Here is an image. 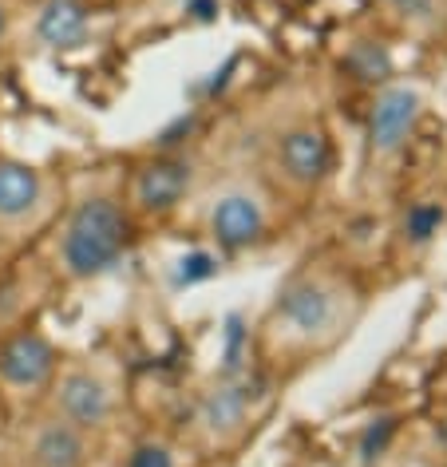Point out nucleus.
Returning <instances> with one entry per match:
<instances>
[{"instance_id":"obj_1","label":"nucleus","mask_w":447,"mask_h":467,"mask_svg":"<svg viewBox=\"0 0 447 467\" xmlns=\"http://www.w3.org/2000/svg\"><path fill=\"white\" fill-rule=\"evenodd\" d=\"M123 246H127V210L115 198L96 194L72 210V218H68L60 234L56 262L72 282H84V277L111 270L120 262Z\"/></svg>"},{"instance_id":"obj_2","label":"nucleus","mask_w":447,"mask_h":467,"mask_svg":"<svg viewBox=\"0 0 447 467\" xmlns=\"http://www.w3.org/2000/svg\"><path fill=\"white\" fill-rule=\"evenodd\" d=\"M277 325L286 341H297V345L328 341L340 325V294L333 285L317 282V277H301V282H293L281 294Z\"/></svg>"},{"instance_id":"obj_3","label":"nucleus","mask_w":447,"mask_h":467,"mask_svg":"<svg viewBox=\"0 0 447 467\" xmlns=\"http://www.w3.org/2000/svg\"><path fill=\"white\" fill-rule=\"evenodd\" d=\"M56 377V348L44 333L25 329L0 345V392L13 400L44 392Z\"/></svg>"},{"instance_id":"obj_4","label":"nucleus","mask_w":447,"mask_h":467,"mask_svg":"<svg viewBox=\"0 0 447 467\" xmlns=\"http://www.w3.org/2000/svg\"><path fill=\"white\" fill-rule=\"evenodd\" d=\"M52 412H56V420H64V424H72L79 431H96L111 420V389L96 372L72 368L56 380Z\"/></svg>"},{"instance_id":"obj_5","label":"nucleus","mask_w":447,"mask_h":467,"mask_svg":"<svg viewBox=\"0 0 447 467\" xmlns=\"http://www.w3.org/2000/svg\"><path fill=\"white\" fill-rule=\"evenodd\" d=\"M265 202L245 186H234V191H222L206 210V226L214 234V242L222 250H242L250 246L254 238H262L265 230Z\"/></svg>"},{"instance_id":"obj_6","label":"nucleus","mask_w":447,"mask_h":467,"mask_svg":"<svg viewBox=\"0 0 447 467\" xmlns=\"http://www.w3.org/2000/svg\"><path fill=\"white\" fill-rule=\"evenodd\" d=\"M48 206V182L36 167L16 159H0V230L16 234L32 226Z\"/></svg>"},{"instance_id":"obj_7","label":"nucleus","mask_w":447,"mask_h":467,"mask_svg":"<svg viewBox=\"0 0 447 467\" xmlns=\"http://www.w3.org/2000/svg\"><path fill=\"white\" fill-rule=\"evenodd\" d=\"M186 191H191V167L179 159H159L135 171L127 198H131V210H139V214H167L182 202Z\"/></svg>"},{"instance_id":"obj_8","label":"nucleus","mask_w":447,"mask_h":467,"mask_svg":"<svg viewBox=\"0 0 447 467\" xmlns=\"http://www.w3.org/2000/svg\"><path fill=\"white\" fill-rule=\"evenodd\" d=\"M328 162H333V147H328V135L313 123H301L293 131L281 135L277 143V167L293 186H313L325 179Z\"/></svg>"},{"instance_id":"obj_9","label":"nucleus","mask_w":447,"mask_h":467,"mask_svg":"<svg viewBox=\"0 0 447 467\" xmlns=\"http://www.w3.org/2000/svg\"><path fill=\"white\" fill-rule=\"evenodd\" d=\"M416 119H420L416 91H408V88L384 91V96L376 99V108H372V127H369L376 155H392V150L404 147L411 127H416Z\"/></svg>"},{"instance_id":"obj_10","label":"nucleus","mask_w":447,"mask_h":467,"mask_svg":"<svg viewBox=\"0 0 447 467\" xmlns=\"http://www.w3.org/2000/svg\"><path fill=\"white\" fill-rule=\"evenodd\" d=\"M88 463V431L64 420H44L32 436V467H84Z\"/></svg>"},{"instance_id":"obj_11","label":"nucleus","mask_w":447,"mask_h":467,"mask_svg":"<svg viewBox=\"0 0 447 467\" xmlns=\"http://www.w3.org/2000/svg\"><path fill=\"white\" fill-rule=\"evenodd\" d=\"M88 5L84 0H44L40 5V16H36V36L40 44L64 52V48H76V44L88 40Z\"/></svg>"},{"instance_id":"obj_12","label":"nucleus","mask_w":447,"mask_h":467,"mask_svg":"<svg viewBox=\"0 0 447 467\" xmlns=\"http://www.w3.org/2000/svg\"><path fill=\"white\" fill-rule=\"evenodd\" d=\"M245 408H250L245 404V392L234 389V384H222V389L206 392V400L198 404V428L210 440H230L245 424Z\"/></svg>"},{"instance_id":"obj_13","label":"nucleus","mask_w":447,"mask_h":467,"mask_svg":"<svg viewBox=\"0 0 447 467\" xmlns=\"http://www.w3.org/2000/svg\"><path fill=\"white\" fill-rule=\"evenodd\" d=\"M123 467H179V460H174V451L167 443L147 440V443H139V448H131Z\"/></svg>"},{"instance_id":"obj_14","label":"nucleus","mask_w":447,"mask_h":467,"mask_svg":"<svg viewBox=\"0 0 447 467\" xmlns=\"http://www.w3.org/2000/svg\"><path fill=\"white\" fill-rule=\"evenodd\" d=\"M435 222H440V210H435V206H420L416 214L408 218V226H411V234H416V238H428Z\"/></svg>"},{"instance_id":"obj_15","label":"nucleus","mask_w":447,"mask_h":467,"mask_svg":"<svg viewBox=\"0 0 447 467\" xmlns=\"http://www.w3.org/2000/svg\"><path fill=\"white\" fill-rule=\"evenodd\" d=\"M5 36H8V5L0 0V40H5Z\"/></svg>"},{"instance_id":"obj_16","label":"nucleus","mask_w":447,"mask_h":467,"mask_svg":"<svg viewBox=\"0 0 447 467\" xmlns=\"http://www.w3.org/2000/svg\"><path fill=\"white\" fill-rule=\"evenodd\" d=\"M388 5H416V0H388Z\"/></svg>"}]
</instances>
